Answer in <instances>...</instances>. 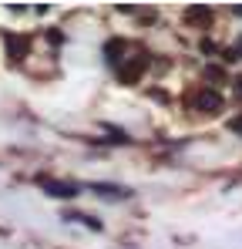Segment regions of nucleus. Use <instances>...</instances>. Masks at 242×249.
<instances>
[{
  "instance_id": "obj_1",
  "label": "nucleus",
  "mask_w": 242,
  "mask_h": 249,
  "mask_svg": "<svg viewBox=\"0 0 242 249\" xmlns=\"http://www.w3.org/2000/svg\"><path fill=\"white\" fill-rule=\"evenodd\" d=\"M189 101L195 105V111H205V115H215V111H222V94H219L215 88H199V91H195Z\"/></svg>"
},
{
  "instance_id": "obj_2",
  "label": "nucleus",
  "mask_w": 242,
  "mask_h": 249,
  "mask_svg": "<svg viewBox=\"0 0 242 249\" xmlns=\"http://www.w3.org/2000/svg\"><path fill=\"white\" fill-rule=\"evenodd\" d=\"M40 185H44V192L51 196V199H74L78 196V185H71V182H57V178H37Z\"/></svg>"
},
{
  "instance_id": "obj_3",
  "label": "nucleus",
  "mask_w": 242,
  "mask_h": 249,
  "mask_svg": "<svg viewBox=\"0 0 242 249\" xmlns=\"http://www.w3.org/2000/svg\"><path fill=\"white\" fill-rule=\"evenodd\" d=\"M94 196H101V199H128L131 196V189H124V185H111V182H91L87 185Z\"/></svg>"
},
{
  "instance_id": "obj_4",
  "label": "nucleus",
  "mask_w": 242,
  "mask_h": 249,
  "mask_svg": "<svg viewBox=\"0 0 242 249\" xmlns=\"http://www.w3.org/2000/svg\"><path fill=\"white\" fill-rule=\"evenodd\" d=\"M141 71H145V64L131 61V64H121V68H118V78L124 84H131V81H138V78H141Z\"/></svg>"
},
{
  "instance_id": "obj_5",
  "label": "nucleus",
  "mask_w": 242,
  "mask_h": 249,
  "mask_svg": "<svg viewBox=\"0 0 242 249\" xmlns=\"http://www.w3.org/2000/svg\"><path fill=\"white\" fill-rule=\"evenodd\" d=\"M185 20H189V24H208V20H212V10H208V7H189V10H185Z\"/></svg>"
},
{
  "instance_id": "obj_6",
  "label": "nucleus",
  "mask_w": 242,
  "mask_h": 249,
  "mask_svg": "<svg viewBox=\"0 0 242 249\" xmlns=\"http://www.w3.org/2000/svg\"><path fill=\"white\" fill-rule=\"evenodd\" d=\"M3 41H7V47H10V57H20L24 54V47H27V37H17V34H3Z\"/></svg>"
},
{
  "instance_id": "obj_7",
  "label": "nucleus",
  "mask_w": 242,
  "mask_h": 249,
  "mask_svg": "<svg viewBox=\"0 0 242 249\" xmlns=\"http://www.w3.org/2000/svg\"><path fill=\"white\" fill-rule=\"evenodd\" d=\"M104 51H108V61H115V64L121 68V61H124V57H121V51H124V41H121V37H115V41H108V47H104Z\"/></svg>"
},
{
  "instance_id": "obj_8",
  "label": "nucleus",
  "mask_w": 242,
  "mask_h": 249,
  "mask_svg": "<svg viewBox=\"0 0 242 249\" xmlns=\"http://www.w3.org/2000/svg\"><path fill=\"white\" fill-rule=\"evenodd\" d=\"M68 219H71V222H84V226H91L94 232H101V222H98L94 215H84V212H68Z\"/></svg>"
},
{
  "instance_id": "obj_9",
  "label": "nucleus",
  "mask_w": 242,
  "mask_h": 249,
  "mask_svg": "<svg viewBox=\"0 0 242 249\" xmlns=\"http://www.w3.org/2000/svg\"><path fill=\"white\" fill-rule=\"evenodd\" d=\"M205 78H208V81H219V84H222V78H225V74H222L219 68H208V71H205Z\"/></svg>"
},
{
  "instance_id": "obj_10",
  "label": "nucleus",
  "mask_w": 242,
  "mask_h": 249,
  "mask_svg": "<svg viewBox=\"0 0 242 249\" xmlns=\"http://www.w3.org/2000/svg\"><path fill=\"white\" fill-rule=\"evenodd\" d=\"M236 88H239V91H242V78H236Z\"/></svg>"
}]
</instances>
